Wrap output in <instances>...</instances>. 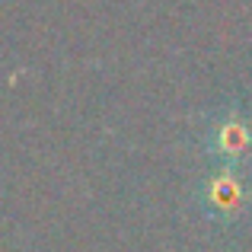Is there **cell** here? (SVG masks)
<instances>
[{
	"label": "cell",
	"mask_w": 252,
	"mask_h": 252,
	"mask_svg": "<svg viewBox=\"0 0 252 252\" xmlns=\"http://www.w3.org/2000/svg\"><path fill=\"white\" fill-rule=\"evenodd\" d=\"M201 147H204V157L214 160L217 166L243 169L246 163H252V118H249V112L236 109V105L214 112L204 122Z\"/></svg>",
	"instance_id": "cell-1"
},
{
	"label": "cell",
	"mask_w": 252,
	"mask_h": 252,
	"mask_svg": "<svg viewBox=\"0 0 252 252\" xmlns=\"http://www.w3.org/2000/svg\"><path fill=\"white\" fill-rule=\"evenodd\" d=\"M201 211L217 223H236L252 211V185L243 176V169L217 166L198 189Z\"/></svg>",
	"instance_id": "cell-2"
}]
</instances>
